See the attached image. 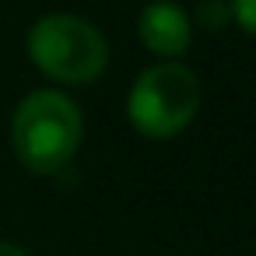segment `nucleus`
Masks as SVG:
<instances>
[{"label":"nucleus","mask_w":256,"mask_h":256,"mask_svg":"<svg viewBox=\"0 0 256 256\" xmlns=\"http://www.w3.org/2000/svg\"><path fill=\"white\" fill-rule=\"evenodd\" d=\"M0 256H28V249H22L18 242H0Z\"/></svg>","instance_id":"nucleus-7"},{"label":"nucleus","mask_w":256,"mask_h":256,"mask_svg":"<svg viewBox=\"0 0 256 256\" xmlns=\"http://www.w3.org/2000/svg\"><path fill=\"white\" fill-rule=\"evenodd\" d=\"M207 32H218L232 22V0H200L196 4V14H193Z\"/></svg>","instance_id":"nucleus-5"},{"label":"nucleus","mask_w":256,"mask_h":256,"mask_svg":"<svg viewBox=\"0 0 256 256\" xmlns=\"http://www.w3.org/2000/svg\"><path fill=\"white\" fill-rule=\"evenodd\" d=\"M28 60L56 84H92L109 67L106 36L78 14H46L28 28Z\"/></svg>","instance_id":"nucleus-2"},{"label":"nucleus","mask_w":256,"mask_h":256,"mask_svg":"<svg viewBox=\"0 0 256 256\" xmlns=\"http://www.w3.org/2000/svg\"><path fill=\"white\" fill-rule=\"evenodd\" d=\"M137 39L162 60H179L193 42V18L176 0H151L137 14Z\"/></svg>","instance_id":"nucleus-4"},{"label":"nucleus","mask_w":256,"mask_h":256,"mask_svg":"<svg viewBox=\"0 0 256 256\" xmlns=\"http://www.w3.org/2000/svg\"><path fill=\"white\" fill-rule=\"evenodd\" d=\"M84 140L81 109L53 88L32 92L11 116V144L18 162L36 176H60L70 168Z\"/></svg>","instance_id":"nucleus-1"},{"label":"nucleus","mask_w":256,"mask_h":256,"mask_svg":"<svg viewBox=\"0 0 256 256\" xmlns=\"http://www.w3.org/2000/svg\"><path fill=\"white\" fill-rule=\"evenodd\" d=\"M232 18L238 22L242 32L256 36V0H232Z\"/></svg>","instance_id":"nucleus-6"},{"label":"nucleus","mask_w":256,"mask_h":256,"mask_svg":"<svg viewBox=\"0 0 256 256\" xmlns=\"http://www.w3.org/2000/svg\"><path fill=\"white\" fill-rule=\"evenodd\" d=\"M200 102V78L179 60H162L137 74L126 98V116L140 137L168 140L196 120Z\"/></svg>","instance_id":"nucleus-3"}]
</instances>
